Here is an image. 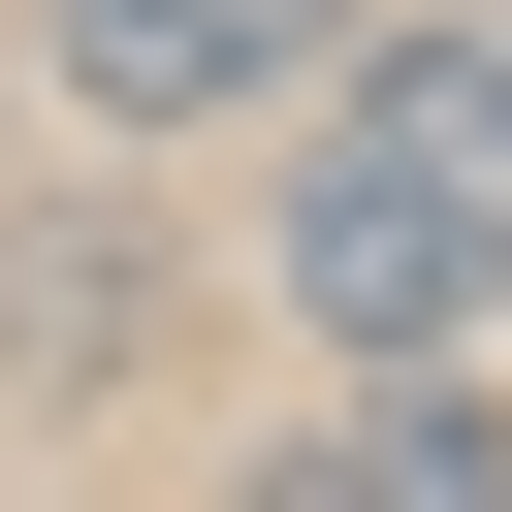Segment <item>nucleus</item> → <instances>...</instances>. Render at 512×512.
Listing matches in <instances>:
<instances>
[{
    "label": "nucleus",
    "mask_w": 512,
    "mask_h": 512,
    "mask_svg": "<svg viewBox=\"0 0 512 512\" xmlns=\"http://www.w3.org/2000/svg\"><path fill=\"white\" fill-rule=\"evenodd\" d=\"M256 288H288V352H512V0L480 32H352L288 96Z\"/></svg>",
    "instance_id": "1"
},
{
    "label": "nucleus",
    "mask_w": 512,
    "mask_h": 512,
    "mask_svg": "<svg viewBox=\"0 0 512 512\" xmlns=\"http://www.w3.org/2000/svg\"><path fill=\"white\" fill-rule=\"evenodd\" d=\"M320 64H352V0H32V96H64L96 160H192V128L320 96Z\"/></svg>",
    "instance_id": "2"
},
{
    "label": "nucleus",
    "mask_w": 512,
    "mask_h": 512,
    "mask_svg": "<svg viewBox=\"0 0 512 512\" xmlns=\"http://www.w3.org/2000/svg\"><path fill=\"white\" fill-rule=\"evenodd\" d=\"M224 512H512V384H480V352H352Z\"/></svg>",
    "instance_id": "3"
},
{
    "label": "nucleus",
    "mask_w": 512,
    "mask_h": 512,
    "mask_svg": "<svg viewBox=\"0 0 512 512\" xmlns=\"http://www.w3.org/2000/svg\"><path fill=\"white\" fill-rule=\"evenodd\" d=\"M128 320H160L128 224H0V384H128Z\"/></svg>",
    "instance_id": "4"
}]
</instances>
